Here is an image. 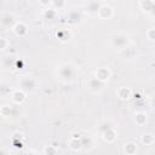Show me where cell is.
<instances>
[{"mask_svg":"<svg viewBox=\"0 0 155 155\" xmlns=\"http://www.w3.org/2000/svg\"><path fill=\"white\" fill-rule=\"evenodd\" d=\"M13 22H15L13 16L10 15V13H4V15L1 16V25H2V27L10 28V27H12ZM12 28H13V27H12Z\"/></svg>","mask_w":155,"mask_h":155,"instance_id":"obj_6","label":"cell"},{"mask_svg":"<svg viewBox=\"0 0 155 155\" xmlns=\"http://www.w3.org/2000/svg\"><path fill=\"white\" fill-rule=\"evenodd\" d=\"M10 113H11V108L8 105H4L1 108V114L2 116H10Z\"/></svg>","mask_w":155,"mask_h":155,"instance_id":"obj_17","label":"cell"},{"mask_svg":"<svg viewBox=\"0 0 155 155\" xmlns=\"http://www.w3.org/2000/svg\"><path fill=\"white\" fill-rule=\"evenodd\" d=\"M103 85H104V82L103 81H101L99 79H97L96 76L94 78H91L90 80H88V82H87V86H88V88L91 90V91H101L102 90V87H103Z\"/></svg>","mask_w":155,"mask_h":155,"instance_id":"obj_4","label":"cell"},{"mask_svg":"<svg viewBox=\"0 0 155 155\" xmlns=\"http://www.w3.org/2000/svg\"><path fill=\"white\" fill-rule=\"evenodd\" d=\"M25 98V93L23 92V90H16L12 93V101L15 103H22Z\"/></svg>","mask_w":155,"mask_h":155,"instance_id":"obj_8","label":"cell"},{"mask_svg":"<svg viewBox=\"0 0 155 155\" xmlns=\"http://www.w3.org/2000/svg\"><path fill=\"white\" fill-rule=\"evenodd\" d=\"M44 151H45V154H46V155H54V154H56V149H54L52 145L46 147Z\"/></svg>","mask_w":155,"mask_h":155,"instance_id":"obj_18","label":"cell"},{"mask_svg":"<svg viewBox=\"0 0 155 155\" xmlns=\"http://www.w3.org/2000/svg\"><path fill=\"white\" fill-rule=\"evenodd\" d=\"M96 78L104 82L105 80H108L110 78V70L105 67H101L96 70Z\"/></svg>","mask_w":155,"mask_h":155,"instance_id":"obj_5","label":"cell"},{"mask_svg":"<svg viewBox=\"0 0 155 155\" xmlns=\"http://www.w3.org/2000/svg\"><path fill=\"white\" fill-rule=\"evenodd\" d=\"M147 35H148V39H150V40H155V28L149 29L148 33H147Z\"/></svg>","mask_w":155,"mask_h":155,"instance_id":"obj_19","label":"cell"},{"mask_svg":"<svg viewBox=\"0 0 155 155\" xmlns=\"http://www.w3.org/2000/svg\"><path fill=\"white\" fill-rule=\"evenodd\" d=\"M136 150H137V147H136V144L134 143H127V144H125V151L128 154V155H133L134 153H136Z\"/></svg>","mask_w":155,"mask_h":155,"instance_id":"obj_12","label":"cell"},{"mask_svg":"<svg viewBox=\"0 0 155 155\" xmlns=\"http://www.w3.org/2000/svg\"><path fill=\"white\" fill-rule=\"evenodd\" d=\"M6 45H7V41L5 38H0V48L1 50H5L6 48Z\"/></svg>","mask_w":155,"mask_h":155,"instance_id":"obj_20","label":"cell"},{"mask_svg":"<svg viewBox=\"0 0 155 155\" xmlns=\"http://www.w3.org/2000/svg\"><path fill=\"white\" fill-rule=\"evenodd\" d=\"M142 142L145 143V144H151V143L154 142V137H153L151 134H144V136L142 137Z\"/></svg>","mask_w":155,"mask_h":155,"instance_id":"obj_16","label":"cell"},{"mask_svg":"<svg viewBox=\"0 0 155 155\" xmlns=\"http://www.w3.org/2000/svg\"><path fill=\"white\" fill-rule=\"evenodd\" d=\"M147 121V115L144 113H137L136 114V122L138 125H143Z\"/></svg>","mask_w":155,"mask_h":155,"instance_id":"obj_14","label":"cell"},{"mask_svg":"<svg viewBox=\"0 0 155 155\" xmlns=\"http://www.w3.org/2000/svg\"><path fill=\"white\" fill-rule=\"evenodd\" d=\"M149 155H155V151H153V153H150Z\"/></svg>","mask_w":155,"mask_h":155,"instance_id":"obj_22","label":"cell"},{"mask_svg":"<svg viewBox=\"0 0 155 155\" xmlns=\"http://www.w3.org/2000/svg\"><path fill=\"white\" fill-rule=\"evenodd\" d=\"M103 138H104L107 142H113V140L116 138V132H115L113 128H110V130H108V131H105V132L103 133Z\"/></svg>","mask_w":155,"mask_h":155,"instance_id":"obj_11","label":"cell"},{"mask_svg":"<svg viewBox=\"0 0 155 155\" xmlns=\"http://www.w3.org/2000/svg\"><path fill=\"white\" fill-rule=\"evenodd\" d=\"M99 16L102 17V18H109L111 15H113V8L110 7V6H102L101 7V10H99Z\"/></svg>","mask_w":155,"mask_h":155,"instance_id":"obj_9","label":"cell"},{"mask_svg":"<svg viewBox=\"0 0 155 155\" xmlns=\"http://www.w3.org/2000/svg\"><path fill=\"white\" fill-rule=\"evenodd\" d=\"M150 103H151V105L155 108V93L153 94V97H151V99H150Z\"/></svg>","mask_w":155,"mask_h":155,"instance_id":"obj_21","label":"cell"},{"mask_svg":"<svg viewBox=\"0 0 155 155\" xmlns=\"http://www.w3.org/2000/svg\"><path fill=\"white\" fill-rule=\"evenodd\" d=\"M101 7H102V6H101V4H99V2H90L87 8H88V11H90V12H97V11L99 12Z\"/></svg>","mask_w":155,"mask_h":155,"instance_id":"obj_15","label":"cell"},{"mask_svg":"<svg viewBox=\"0 0 155 155\" xmlns=\"http://www.w3.org/2000/svg\"><path fill=\"white\" fill-rule=\"evenodd\" d=\"M58 75H59V79L63 80V81H69L71 80V78L74 76V68L68 64V63H64L62 64L59 68H58Z\"/></svg>","mask_w":155,"mask_h":155,"instance_id":"obj_2","label":"cell"},{"mask_svg":"<svg viewBox=\"0 0 155 155\" xmlns=\"http://www.w3.org/2000/svg\"><path fill=\"white\" fill-rule=\"evenodd\" d=\"M117 96H119L121 99H128L130 96H131V91H130V88H127V87H120V88L117 90Z\"/></svg>","mask_w":155,"mask_h":155,"instance_id":"obj_10","label":"cell"},{"mask_svg":"<svg viewBox=\"0 0 155 155\" xmlns=\"http://www.w3.org/2000/svg\"><path fill=\"white\" fill-rule=\"evenodd\" d=\"M130 42V39H128V35L125 34V33H114L110 38V44L116 50H121V48H125Z\"/></svg>","mask_w":155,"mask_h":155,"instance_id":"obj_1","label":"cell"},{"mask_svg":"<svg viewBox=\"0 0 155 155\" xmlns=\"http://www.w3.org/2000/svg\"><path fill=\"white\" fill-rule=\"evenodd\" d=\"M19 84H21L22 90H25V91H33L36 85V82L33 78H23Z\"/></svg>","mask_w":155,"mask_h":155,"instance_id":"obj_3","label":"cell"},{"mask_svg":"<svg viewBox=\"0 0 155 155\" xmlns=\"http://www.w3.org/2000/svg\"><path fill=\"white\" fill-rule=\"evenodd\" d=\"M69 144H70V148H71V149L78 150V149H80V148H81L82 142H81V140H78L76 138H71V139L69 140Z\"/></svg>","mask_w":155,"mask_h":155,"instance_id":"obj_13","label":"cell"},{"mask_svg":"<svg viewBox=\"0 0 155 155\" xmlns=\"http://www.w3.org/2000/svg\"><path fill=\"white\" fill-rule=\"evenodd\" d=\"M12 29H13L15 34L18 35V36H23V35L27 33V25H25L23 22H18V23H16V24L13 25Z\"/></svg>","mask_w":155,"mask_h":155,"instance_id":"obj_7","label":"cell"}]
</instances>
